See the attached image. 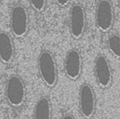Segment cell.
<instances>
[{
	"label": "cell",
	"instance_id": "1",
	"mask_svg": "<svg viewBox=\"0 0 120 119\" xmlns=\"http://www.w3.org/2000/svg\"><path fill=\"white\" fill-rule=\"evenodd\" d=\"M37 67L40 77L44 83L53 88L58 81V69L56 59L49 50H43L39 55Z\"/></svg>",
	"mask_w": 120,
	"mask_h": 119
},
{
	"label": "cell",
	"instance_id": "2",
	"mask_svg": "<svg viewBox=\"0 0 120 119\" xmlns=\"http://www.w3.org/2000/svg\"><path fill=\"white\" fill-rule=\"evenodd\" d=\"M5 95L8 103L14 108H20L26 100V87L20 76H10L6 82Z\"/></svg>",
	"mask_w": 120,
	"mask_h": 119
},
{
	"label": "cell",
	"instance_id": "3",
	"mask_svg": "<svg viewBox=\"0 0 120 119\" xmlns=\"http://www.w3.org/2000/svg\"><path fill=\"white\" fill-rule=\"evenodd\" d=\"M79 109L82 116L91 119L96 109V97L93 87L89 83H83L79 90Z\"/></svg>",
	"mask_w": 120,
	"mask_h": 119
},
{
	"label": "cell",
	"instance_id": "4",
	"mask_svg": "<svg viewBox=\"0 0 120 119\" xmlns=\"http://www.w3.org/2000/svg\"><path fill=\"white\" fill-rule=\"evenodd\" d=\"M10 26L13 34L18 38L24 36L29 28V17L27 9L22 5H15L10 14Z\"/></svg>",
	"mask_w": 120,
	"mask_h": 119
},
{
	"label": "cell",
	"instance_id": "5",
	"mask_svg": "<svg viewBox=\"0 0 120 119\" xmlns=\"http://www.w3.org/2000/svg\"><path fill=\"white\" fill-rule=\"evenodd\" d=\"M94 75L98 85L102 88H109L112 83V70L107 57L103 54L96 56L94 65Z\"/></svg>",
	"mask_w": 120,
	"mask_h": 119
},
{
	"label": "cell",
	"instance_id": "6",
	"mask_svg": "<svg viewBox=\"0 0 120 119\" xmlns=\"http://www.w3.org/2000/svg\"><path fill=\"white\" fill-rule=\"evenodd\" d=\"M97 27L103 32L109 31L114 22L113 6L110 0H99L96 12Z\"/></svg>",
	"mask_w": 120,
	"mask_h": 119
},
{
	"label": "cell",
	"instance_id": "7",
	"mask_svg": "<svg viewBox=\"0 0 120 119\" xmlns=\"http://www.w3.org/2000/svg\"><path fill=\"white\" fill-rule=\"evenodd\" d=\"M83 60L81 53L75 48L68 50L64 59V72L66 76L75 81L82 74Z\"/></svg>",
	"mask_w": 120,
	"mask_h": 119
},
{
	"label": "cell",
	"instance_id": "8",
	"mask_svg": "<svg viewBox=\"0 0 120 119\" xmlns=\"http://www.w3.org/2000/svg\"><path fill=\"white\" fill-rule=\"evenodd\" d=\"M86 16L83 6L79 4L72 6L70 13V31L72 36L76 39H80L85 31Z\"/></svg>",
	"mask_w": 120,
	"mask_h": 119
},
{
	"label": "cell",
	"instance_id": "9",
	"mask_svg": "<svg viewBox=\"0 0 120 119\" xmlns=\"http://www.w3.org/2000/svg\"><path fill=\"white\" fill-rule=\"evenodd\" d=\"M15 58V46L11 35L5 31H0V61L9 65Z\"/></svg>",
	"mask_w": 120,
	"mask_h": 119
},
{
	"label": "cell",
	"instance_id": "10",
	"mask_svg": "<svg viewBox=\"0 0 120 119\" xmlns=\"http://www.w3.org/2000/svg\"><path fill=\"white\" fill-rule=\"evenodd\" d=\"M34 119H52V105L46 96L41 97L34 109Z\"/></svg>",
	"mask_w": 120,
	"mask_h": 119
},
{
	"label": "cell",
	"instance_id": "11",
	"mask_svg": "<svg viewBox=\"0 0 120 119\" xmlns=\"http://www.w3.org/2000/svg\"><path fill=\"white\" fill-rule=\"evenodd\" d=\"M108 46L110 53L116 58L120 57V37L117 34L111 35L108 41Z\"/></svg>",
	"mask_w": 120,
	"mask_h": 119
},
{
	"label": "cell",
	"instance_id": "12",
	"mask_svg": "<svg viewBox=\"0 0 120 119\" xmlns=\"http://www.w3.org/2000/svg\"><path fill=\"white\" fill-rule=\"evenodd\" d=\"M46 2V0H30V3L32 8L38 12H41L44 9Z\"/></svg>",
	"mask_w": 120,
	"mask_h": 119
},
{
	"label": "cell",
	"instance_id": "13",
	"mask_svg": "<svg viewBox=\"0 0 120 119\" xmlns=\"http://www.w3.org/2000/svg\"><path fill=\"white\" fill-rule=\"evenodd\" d=\"M56 1L57 4L58 5H60V6H66L69 3V1H70V0H56Z\"/></svg>",
	"mask_w": 120,
	"mask_h": 119
},
{
	"label": "cell",
	"instance_id": "14",
	"mask_svg": "<svg viewBox=\"0 0 120 119\" xmlns=\"http://www.w3.org/2000/svg\"><path fill=\"white\" fill-rule=\"evenodd\" d=\"M61 119H75V117H74L72 114H65V116H63V118H62Z\"/></svg>",
	"mask_w": 120,
	"mask_h": 119
}]
</instances>
